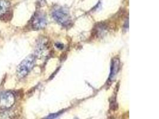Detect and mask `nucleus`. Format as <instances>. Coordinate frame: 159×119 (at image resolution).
Segmentation results:
<instances>
[{
    "mask_svg": "<svg viewBox=\"0 0 159 119\" xmlns=\"http://www.w3.org/2000/svg\"><path fill=\"white\" fill-rule=\"evenodd\" d=\"M36 57L30 55L23 60L17 68V74L19 77L23 78L29 74L35 66Z\"/></svg>",
    "mask_w": 159,
    "mask_h": 119,
    "instance_id": "obj_1",
    "label": "nucleus"
},
{
    "mask_svg": "<svg viewBox=\"0 0 159 119\" xmlns=\"http://www.w3.org/2000/svg\"><path fill=\"white\" fill-rule=\"evenodd\" d=\"M52 16L57 22L63 26H69L71 23L70 15L65 8H55L52 13Z\"/></svg>",
    "mask_w": 159,
    "mask_h": 119,
    "instance_id": "obj_2",
    "label": "nucleus"
},
{
    "mask_svg": "<svg viewBox=\"0 0 159 119\" xmlns=\"http://www.w3.org/2000/svg\"><path fill=\"white\" fill-rule=\"evenodd\" d=\"M15 97L13 93L6 92L0 95V109H8L15 104Z\"/></svg>",
    "mask_w": 159,
    "mask_h": 119,
    "instance_id": "obj_3",
    "label": "nucleus"
},
{
    "mask_svg": "<svg viewBox=\"0 0 159 119\" xmlns=\"http://www.w3.org/2000/svg\"><path fill=\"white\" fill-rule=\"evenodd\" d=\"M47 18L45 15L42 12H36L33 16L31 21V25L34 29H43L47 25Z\"/></svg>",
    "mask_w": 159,
    "mask_h": 119,
    "instance_id": "obj_4",
    "label": "nucleus"
},
{
    "mask_svg": "<svg viewBox=\"0 0 159 119\" xmlns=\"http://www.w3.org/2000/svg\"><path fill=\"white\" fill-rule=\"evenodd\" d=\"M119 60L117 59H113L112 60L111 66V71L109 76V81L111 83L115 79L116 74L119 70Z\"/></svg>",
    "mask_w": 159,
    "mask_h": 119,
    "instance_id": "obj_5",
    "label": "nucleus"
},
{
    "mask_svg": "<svg viewBox=\"0 0 159 119\" xmlns=\"http://www.w3.org/2000/svg\"><path fill=\"white\" fill-rule=\"evenodd\" d=\"M10 6V2L7 0H0V17L7 13Z\"/></svg>",
    "mask_w": 159,
    "mask_h": 119,
    "instance_id": "obj_6",
    "label": "nucleus"
},
{
    "mask_svg": "<svg viewBox=\"0 0 159 119\" xmlns=\"http://www.w3.org/2000/svg\"><path fill=\"white\" fill-rule=\"evenodd\" d=\"M11 116L10 115L9 112H5L0 114V119H11Z\"/></svg>",
    "mask_w": 159,
    "mask_h": 119,
    "instance_id": "obj_7",
    "label": "nucleus"
},
{
    "mask_svg": "<svg viewBox=\"0 0 159 119\" xmlns=\"http://www.w3.org/2000/svg\"><path fill=\"white\" fill-rule=\"evenodd\" d=\"M60 113L58 112V113L51 114L49 116H48L47 118H45V119H56L58 117V116H60Z\"/></svg>",
    "mask_w": 159,
    "mask_h": 119,
    "instance_id": "obj_8",
    "label": "nucleus"
}]
</instances>
